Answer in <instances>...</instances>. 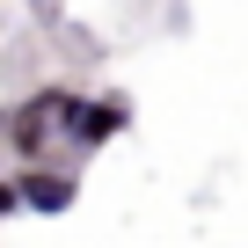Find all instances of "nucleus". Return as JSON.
Instances as JSON below:
<instances>
[{
    "instance_id": "1",
    "label": "nucleus",
    "mask_w": 248,
    "mask_h": 248,
    "mask_svg": "<svg viewBox=\"0 0 248 248\" xmlns=\"http://www.w3.org/2000/svg\"><path fill=\"white\" fill-rule=\"evenodd\" d=\"M124 132H132V102H124V95H73L51 139H59L66 154H102V146L124 139Z\"/></svg>"
},
{
    "instance_id": "2",
    "label": "nucleus",
    "mask_w": 248,
    "mask_h": 248,
    "mask_svg": "<svg viewBox=\"0 0 248 248\" xmlns=\"http://www.w3.org/2000/svg\"><path fill=\"white\" fill-rule=\"evenodd\" d=\"M8 183H15V204H22V212H37V219H66V212L80 204V168H66V161L15 168Z\"/></svg>"
},
{
    "instance_id": "3",
    "label": "nucleus",
    "mask_w": 248,
    "mask_h": 248,
    "mask_svg": "<svg viewBox=\"0 0 248 248\" xmlns=\"http://www.w3.org/2000/svg\"><path fill=\"white\" fill-rule=\"evenodd\" d=\"M0 139H8V154H15L22 168H37V161H51V146H59V139H51V124H44V117H37L30 102H15L8 117H0Z\"/></svg>"
},
{
    "instance_id": "4",
    "label": "nucleus",
    "mask_w": 248,
    "mask_h": 248,
    "mask_svg": "<svg viewBox=\"0 0 248 248\" xmlns=\"http://www.w3.org/2000/svg\"><path fill=\"white\" fill-rule=\"evenodd\" d=\"M15 212H22V204H15V183L0 175V219H15Z\"/></svg>"
}]
</instances>
